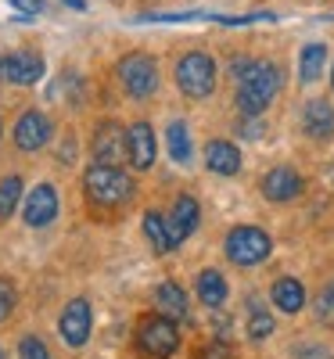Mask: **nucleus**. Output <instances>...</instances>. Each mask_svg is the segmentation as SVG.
Wrapping results in <instances>:
<instances>
[{
  "mask_svg": "<svg viewBox=\"0 0 334 359\" xmlns=\"http://www.w3.org/2000/svg\"><path fill=\"white\" fill-rule=\"evenodd\" d=\"M237 79H241L237 83V108L248 118L262 115L269 108V101L277 97V90H281V69L273 62H252Z\"/></svg>",
  "mask_w": 334,
  "mask_h": 359,
  "instance_id": "f257e3e1",
  "label": "nucleus"
},
{
  "mask_svg": "<svg viewBox=\"0 0 334 359\" xmlns=\"http://www.w3.org/2000/svg\"><path fill=\"white\" fill-rule=\"evenodd\" d=\"M83 184H86V194L94 198L98 205H126L130 198H133V176L130 172H123L119 165H108V162H94L86 169V176H83Z\"/></svg>",
  "mask_w": 334,
  "mask_h": 359,
  "instance_id": "f03ea898",
  "label": "nucleus"
},
{
  "mask_svg": "<svg viewBox=\"0 0 334 359\" xmlns=\"http://www.w3.org/2000/svg\"><path fill=\"white\" fill-rule=\"evenodd\" d=\"M137 352L147 359H169L180 348V331H176V320L162 316V313H151L137 323V338H133Z\"/></svg>",
  "mask_w": 334,
  "mask_h": 359,
  "instance_id": "7ed1b4c3",
  "label": "nucleus"
},
{
  "mask_svg": "<svg viewBox=\"0 0 334 359\" xmlns=\"http://www.w3.org/2000/svg\"><path fill=\"white\" fill-rule=\"evenodd\" d=\"M176 86L184 90L187 97L201 101L212 94V86H216V62L205 54V50H191L180 57V65H176Z\"/></svg>",
  "mask_w": 334,
  "mask_h": 359,
  "instance_id": "20e7f679",
  "label": "nucleus"
},
{
  "mask_svg": "<svg viewBox=\"0 0 334 359\" xmlns=\"http://www.w3.org/2000/svg\"><path fill=\"white\" fill-rule=\"evenodd\" d=\"M269 252H273V241L259 226H234L227 233V259L234 266H259L269 259Z\"/></svg>",
  "mask_w": 334,
  "mask_h": 359,
  "instance_id": "39448f33",
  "label": "nucleus"
},
{
  "mask_svg": "<svg viewBox=\"0 0 334 359\" xmlns=\"http://www.w3.org/2000/svg\"><path fill=\"white\" fill-rule=\"evenodd\" d=\"M119 83H123V90L130 97L144 101L159 90V65L151 54H126L123 62H119Z\"/></svg>",
  "mask_w": 334,
  "mask_h": 359,
  "instance_id": "423d86ee",
  "label": "nucleus"
},
{
  "mask_svg": "<svg viewBox=\"0 0 334 359\" xmlns=\"http://www.w3.org/2000/svg\"><path fill=\"white\" fill-rule=\"evenodd\" d=\"M58 331H62L65 345H72V348H79V345L90 341V331H94V309H90L86 298H72V302L62 309Z\"/></svg>",
  "mask_w": 334,
  "mask_h": 359,
  "instance_id": "0eeeda50",
  "label": "nucleus"
},
{
  "mask_svg": "<svg viewBox=\"0 0 334 359\" xmlns=\"http://www.w3.org/2000/svg\"><path fill=\"white\" fill-rule=\"evenodd\" d=\"M0 79L18 83V86H33L44 79V57L36 50H15L0 57Z\"/></svg>",
  "mask_w": 334,
  "mask_h": 359,
  "instance_id": "6e6552de",
  "label": "nucleus"
},
{
  "mask_svg": "<svg viewBox=\"0 0 334 359\" xmlns=\"http://www.w3.org/2000/svg\"><path fill=\"white\" fill-rule=\"evenodd\" d=\"M198 219H201V208H198V201H194L191 194H180V198H176V205H173V212H169V219H166L169 245H173V248L184 245L187 237L198 230Z\"/></svg>",
  "mask_w": 334,
  "mask_h": 359,
  "instance_id": "1a4fd4ad",
  "label": "nucleus"
},
{
  "mask_svg": "<svg viewBox=\"0 0 334 359\" xmlns=\"http://www.w3.org/2000/svg\"><path fill=\"white\" fill-rule=\"evenodd\" d=\"M54 216H58V191L51 184H40V187H33L25 194L22 219L29 226H47V223H54Z\"/></svg>",
  "mask_w": 334,
  "mask_h": 359,
  "instance_id": "9d476101",
  "label": "nucleus"
},
{
  "mask_svg": "<svg viewBox=\"0 0 334 359\" xmlns=\"http://www.w3.org/2000/svg\"><path fill=\"white\" fill-rule=\"evenodd\" d=\"M126 158L133 169H151L155 165V133H151L147 123H133L126 130Z\"/></svg>",
  "mask_w": 334,
  "mask_h": 359,
  "instance_id": "9b49d317",
  "label": "nucleus"
},
{
  "mask_svg": "<svg viewBox=\"0 0 334 359\" xmlns=\"http://www.w3.org/2000/svg\"><path fill=\"white\" fill-rule=\"evenodd\" d=\"M47 140H51V123L44 111H25L15 123V144L22 151H40Z\"/></svg>",
  "mask_w": 334,
  "mask_h": 359,
  "instance_id": "f8f14e48",
  "label": "nucleus"
},
{
  "mask_svg": "<svg viewBox=\"0 0 334 359\" xmlns=\"http://www.w3.org/2000/svg\"><path fill=\"white\" fill-rule=\"evenodd\" d=\"M262 194L269 201H291L302 194V176L291 169V165H273L266 176H262Z\"/></svg>",
  "mask_w": 334,
  "mask_h": 359,
  "instance_id": "ddd939ff",
  "label": "nucleus"
},
{
  "mask_svg": "<svg viewBox=\"0 0 334 359\" xmlns=\"http://www.w3.org/2000/svg\"><path fill=\"white\" fill-rule=\"evenodd\" d=\"M90 151H94V162H108V165H115L119 155L126 151V133L119 130L115 123H101L98 133H94V144H90Z\"/></svg>",
  "mask_w": 334,
  "mask_h": 359,
  "instance_id": "4468645a",
  "label": "nucleus"
},
{
  "mask_svg": "<svg viewBox=\"0 0 334 359\" xmlns=\"http://www.w3.org/2000/svg\"><path fill=\"white\" fill-rule=\"evenodd\" d=\"M302 130L313 140H327L334 137V108L327 101H309L306 111H302Z\"/></svg>",
  "mask_w": 334,
  "mask_h": 359,
  "instance_id": "2eb2a0df",
  "label": "nucleus"
},
{
  "mask_svg": "<svg viewBox=\"0 0 334 359\" xmlns=\"http://www.w3.org/2000/svg\"><path fill=\"white\" fill-rule=\"evenodd\" d=\"M205 165L220 176H237L241 172V151L230 140H212L205 147Z\"/></svg>",
  "mask_w": 334,
  "mask_h": 359,
  "instance_id": "dca6fc26",
  "label": "nucleus"
},
{
  "mask_svg": "<svg viewBox=\"0 0 334 359\" xmlns=\"http://www.w3.org/2000/svg\"><path fill=\"white\" fill-rule=\"evenodd\" d=\"M269 298L281 313L295 316V313H302V306H306V287H302V280H295V277H281L277 284H273Z\"/></svg>",
  "mask_w": 334,
  "mask_h": 359,
  "instance_id": "f3484780",
  "label": "nucleus"
},
{
  "mask_svg": "<svg viewBox=\"0 0 334 359\" xmlns=\"http://www.w3.org/2000/svg\"><path fill=\"white\" fill-rule=\"evenodd\" d=\"M155 309L162 316H169V320H187V294H184V287L173 284V280L159 284L155 287Z\"/></svg>",
  "mask_w": 334,
  "mask_h": 359,
  "instance_id": "a211bd4d",
  "label": "nucleus"
},
{
  "mask_svg": "<svg viewBox=\"0 0 334 359\" xmlns=\"http://www.w3.org/2000/svg\"><path fill=\"white\" fill-rule=\"evenodd\" d=\"M194 287H198V298H201L208 309H220L227 302V280H223L220 269H201Z\"/></svg>",
  "mask_w": 334,
  "mask_h": 359,
  "instance_id": "6ab92c4d",
  "label": "nucleus"
},
{
  "mask_svg": "<svg viewBox=\"0 0 334 359\" xmlns=\"http://www.w3.org/2000/svg\"><path fill=\"white\" fill-rule=\"evenodd\" d=\"M323 65H327V47L323 43H306L302 47V57H298V79L316 83L323 76Z\"/></svg>",
  "mask_w": 334,
  "mask_h": 359,
  "instance_id": "aec40b11",
  "label": "nucleus"
},
{
  "mask_svg": "<svg viewBox=\"0 0 334 359\" xmlns=\"http://www.w3.org/2000/svg\"><path fill=\"white\" fill-rule=\"evenodd\" d=\"M166 144H169V158H173V162H180V165L191 162V133H187L184 123H169Z\"/></svg>",
  "mask_w": 334,
  "mask_h": 359,
  "instance_id": "412c9836",
  "label": "nucleus"
},
{
  "mask_svg": "<svg viewBox=\"0 0 334 359\" xmlns=\"http://www.w3.org/2000/svg\"><path fill=\"white\" fill-rule=\"evenodd\" d=\"M273 316H269V309H262L259 302H252L248 306V338L252 341H266L269 334H273Z\"/></svg>",
  "mask_w": 334,
  "mask_h": 359,
  "instance_id": "4be33fe9",
  "label": "nucleus"
},
{
  "mask_svg": "<svg viewBox=\"0 0 334 359\" xmlns=\"http://www.w3.org/2000/svg\"><path fill=\"white\" fill-rule=\"evenodd\" d=\"M144 233L151 237L155 252H173V245H169V230H166V216L147 212V216H144Z\"/></svg>",
  "mask_w": 334,
  "mask_h": 359,
  "instance_id": "5701e85b",
  "label": "nucleus"
},
{
  "mask_svg": "<svg viewBox=\"0 0 334 359\" xmlns=\"http://www.w3.org/2000/svg\"><path fill=\"white\" fill-rule=\"evenodd\" d=\"M18 198H22V180H18V176L0 180V219H8V216L15 212Z\"/></svg>",
  "mask_w": 334,
  "mask_h": 359,
  "instance_id": "b1692460",
  "label": "nucleus"
},
{
  "mask_svg": "<svg viewBox=\"0 0 334 359\" xmlns=\"http://www.w3.org/2000/svg\"><path fill=\"white\" fill-rule=\"evenodd\" d=\"M18 359H51V352H47V345L40 341V338H22L18 341Z\"/></svg>",
  "mask_w": 334,
  "mask_h": 359,
  "instance_id": "393cba45",
  "label": "nucleus"
},
{
  "mask_svg": "<svg viewBox=\"0 0 334 359\" xmlns=\"http://www.w3.org/2000/svg\"><path fill=\"white\" fill-rule=\"evenodd\" d=\"M15 309V284L8 277H0V323H4Z\"/></svg>",
  "mask_w": 334,
  "mask_h": 359,
  "instance_id": "a878e982",
  "label": "nucleus"
},
{
  "mask_svg": "<svg viewBox=\"0 0 334 359\" xmlns=\"http://www.w3.org/2000/svg\"><path fill=\"white\" fill-rule=\"evenodd\" d=\"M316 316H320L323 323H334V280H330V287L320 294V302H316Z\"/></svg>",
  "mask_w": 334,
  "mask_h": 359,
  "instance_id": "bb28decb",
  "label": "nucleus"
},
{
  "mask_svg": "<svg viewBox=\"0 0 334 359\" xmlns=\"http://www.w3.org/2000/svg\"><path fill=\"white\" fill-rule=\"evenodd\" d=\"M198 359H234V352H230V345H227V341H220V338H216V341H208V345L201 348V355H198Z\"/></svg>",
  "mask_w": 334,
  "mask_h": 359,
  "instance_id": "cd10ccee",
  "label": "nucleus"
},
{
  "mask_svg": "<svg viewBox=\"0 0 334 359\" xmlns=\"http://www.w3.org/2000/svg\"><path fill=\"white\" fill-rule=\"evenodd\" d=\"M11 4H15L18 11H25V18H33V15L44 11V0H11Z\"/></svg>",
  "mask_w": 334,
  "mask_h": 359,
  "instance_id": "c85d7f7f",
  "label": "nucleus"
},
{
  "mask_svg": "<svg viewBox=\"0 0 334 359\" xmlns=\"http://www.w3.org/2000/svg\"><path fill=\"white\" fill-rule=\"evenodd\" d=\"M298 359H330V352L320 348V345H313V348H309V345H302V348H298Z\"/></svg>",
  "mask_w": 334,
  "mask_h": 359,
  "instance_id": "c756f323",
  "label": "nucleus"
},
{
  "mask_svg": "<svg viewBox=\"0 0 334 359\" xmlns=\"http://www.w3.org/2000/svg\"><path fill=\"white\" fill-rule=\"evenodd\" d=\"M241 130H245V137H248V140H259V133H262V126H259V123H245Z\"/></svg>",
  "mask_w": 334,
  "mask_h": 359,
  "instance_id": "7c9ffc66",
  "label": "nucleus"
},
{
  "mask_svg": "<svg viewBox=\"0 0 334 359\" xmlns=\"http://www.w3.org/2000/svg\"><path fill=\"white\" fill-rule=\"evenodd\" d=\"M69 8H76V11H83V0H65Z\"/></svg>",
  "mask_w": 334,
  "mask_h": 359,
  "instance_id": "2f4dec72",
  "label": "nucleus"
},
{
  "mask_svg": "<svg viewBox=\"0 0 334 359\" xmlns=\"http://www.w3.org/2000/svg\"><path fill=\"white\" fill-rule=\"evenodd\" d=\"M330 86H334V72H330Z\"/></svg>",
  "mask_w": 334,
  "mask_h": 359,
  "instance_id": "473e14b6",
  "label": "nucleus"
},
{
  "mask_svg": "<svg viewBox=\"0 0 334 359\" xmlns=\"http://www.w3.org/2000/svg\"><path fill=\"white\" fill-rule=\"evenodd\" d=\"M0 359H4V352H0Z\"/></svg>",
  "mask_w": 334,
  "mask_h": 359,
  "instance_id": "72a5a7b5",
  "label": "nucleus"
}]
</instances>
